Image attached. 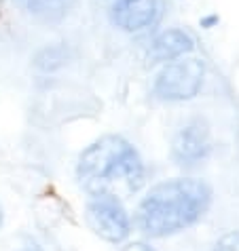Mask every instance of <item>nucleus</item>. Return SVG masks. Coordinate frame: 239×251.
Here are the masks:
<instances>
[{
	"label": "nucleus",
	"instance_id": "nucleus-11",
	"mask_svg": "<svg viewBox=\"0 0 239 251\" xmlns=\"http://www.w3.org/2000/svg\"><path fill=\"white\" fill-rule=\"evenodd\" d=\"M214 24H218V15H209V17H203L201 19V25L203 27H212Z\"/></svg>",
	"mask_w": 239,
	"mask_h": 251
},
{
	"label": "nucleus",
	"instance_id": "nucleus-9",
	"mask_svg": "<svg viewBox=\"0 0 239 251\" xmlns=\"http://www.w3.org/2000/svg\"><path fill=\"white\" fill-rule=\"evenodd\" d=\"M214 251H239V232L224 234L214 245Z\"/></svg>",
	"mask_w": 239,
	"mask_h": 251
},
{
	"label": "nucleus",
	"instance_id": "nucleus-8",
	"mask_svg": "<svg viewBox=\"0 0 239 251\" xmlns=\"http://www.w3.org/2000/svg\"><path fill=\"white\" fill-rule=\"evenodd\" d=\"M13 2L40 22H60L72 6V0H13Z\"/></svg>",
	"mask_w": 239,
	"mask_h": 251
},
{
	"label": "nucleus",
	"instance_id": "nucleus-7",
	"mask_svg": "<svg viewBox=\"0 0 239 251\" xmlns=\"http://www.w3.org/2000/svg\"><path fill=\"white\" fill-rule=\"evenodd\" d=\"M195 49V40L191 38V34H186L184 30H163L157 34V38L150 45V57L154 61H172L178 57H184Z\"/></svg>",
	"mask_w": 239,
	"mask_h": 251
},
{
	"label": "nucleus",
	"instance_id": "nucleus-3",
	"mask_svg": "<svg viewBox=\"0 0 239 251\" xmlns=\"http://www.w3.org/2000/svg\"><path fill=\"white\" fill-rule=\"evenodd\" d=\"M203 74H206V68H203L201 59H195V57L172 59L157 74L152 91L157 97L167 101L193 100L203 85Z\"/></svg>",
	"mask_w": 239,
	"mask_h": 251
},
{
	"label": "nucleus",
	"instance_id": "nucleus-4",
	"mask_svg": "<svg viewBox=\"0 0 239 251\" xmlns=\"http://www.w3.org/2000/svg\"><path fill=\"white\" fill-rule=\"evenodd\" d=\"M85 220L89 228L108 243H121L129 236V215L125 211L123 203L117 199V194L100 192L91 194V201L87 203Z\"/></svg>",
	"mask_w": 239,
	"mask_h": 251
},
{
	"label": "nucleus",
	"instance_id": "nucleus-12",
	"mask_svg": "<svg viewBox=\"0 0 239 251\" xmlns=\"http://www.w3.org/2000/svg\"><path fill=\"white\" fill-rule=\"evenodd\" d=\"M2 222H4V215H2V207H0V226H2Z\"/></svg>",
	"mask_w": 239,
	"mask_h": 251
},
{
	"label": "nucleus",
	"instance_id": "nucleus-10",
	"mask_svg": "<svg viewBox=\"0 0 239 251\" xmlns=\"http://www.w3.org/2000/svg\"><path fill=\"white\" fill-rule=\"evenodd\" d=\"M121 251H152L146 243H131V245H127V247H123Z\"/></svg>",
	"mask_w": 239,
	"mask_h": 251
},
{
	"label": "nucleus",
	"instance_id": "nucleus-5",
	"mask_svg": "<svg viewBox=\"0 0 239 251\" xmlns=\"http://www.w3.org/2000/svg\"><path fill=\"white\" fill-rule=\"evenodd\" d=\"M161 17L157 0H115L110 9V19L123 32L149 30Z\"/></svg>",
	"mask_w": 239,
	"mask_h": 251
},
{
	"label": "nucleus",
	"instance_id": "nucleus-6",
	"mask_svg": "<svg viewBox=\"0 0 239 251\" xmlns=\"http://www.w3.org/2000/svg\"><path fill=\"white\" fill-rule=\"evenodd\" d=\"M172 152L180 165H195L206 158L209 152V137L206 125L191 123L182 127L174 137Z\"/></svg>",
	"mask_w": 239,
	"mask_h": 251
},
{
	"label": "nucleus",
	"instance_id": "nucleus-2",
	"mask_svg": "<svg viewBox=\"0 0 239 251\" xmlns=\"http://www.w3.org/2000/svg\"><path fill=\"white\" fill-rule=\"evenodd\" d=\"M76 176L89 194H112L115 186L136 192L144 184V165L129 142L119 135H106L81 154Z\"/></svg>",
	"mask_w": 239,
	"mask_h": 251
},
{
	"label": "nucleus",
	"instance_id": "nucleus-1",
	"mask_svg": "<svg viewBox=\"0 0 239 251\" xmlns=\"http://www.w3.org/2000/svg\"><path fill=\"white\" fill-rule=\"evenodd\" d=\"M212 192L201 179L176 177L150 188L138 207V228L149 236H167L188 228L206 213Z\"/></svg>",
	"mask_w": 239,
	"mask_h": 251
}]
</instances>
